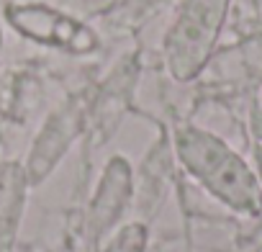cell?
Masks as SVG:
<instances>
[{
  "instance_id": "obj_1",
  "label": "cell",
  "mask_w": 262,
  "mask_h": 252,
  "mask_svg": "<svg viewBox=\"0 0 262 252\" xmlns=\"http://www.w3.org/2000/svg\"><path fill=\"white\" fill-rule=\"evenodd\" d=\"M175 155L185 173L219 203L242 216L262 214V183L257 173L221 137L198 126H180L175 132Z\"/></svg>"
},
{
  "instance_id": "obj_2",
  "label": "cell",
  "mask_w": 262,
  "mask_h": 252,
  "mask_svg": "<svg viewBox=\"0 0 262 252\" xmlns=\"http://www.w3.org/2000/svg\"><path fill=\"white\" fill-rule=\"evenodd\" d=\"M229 6L231 0H183L162 44L167 72L178 82H190L203 72L226 24Z\"/></svg>"
},
{
  "instance_id": "obj_3",
  "label": "cell",
  "mask_w": 262,
  "mask_h": 252,
  "mask_svg": "<svg viewBox=\"0 0 262 252\" xmlns=\"http://www.w3.org/2000/svg\"><path fill=\"white\" fill-rule=\"evenodd\" d=\"M6 18L21 36L70 54H90L100 44L90 26L49 6L13 3L6 8Z\"/></svg>"
},
{
  "instance_id": "obj_4",
  "label": "cell",
  "mask_w": 262,
  "mask_h": 252,
  "mask_svg": "<svg viewBox=\"0 0 262 252\" xmlns=\"http://www.w3.org/2000/svg\"><path fill=\"white\" fill-rule=\"evenodd\" d=\"M131 165L123 157H111L103 178L98 183L93 206H90V234L93 239H103L121 219V214L126 211L128 201H131Z\"/></svg>"
},
{
  "instance_id": "obj_5",
  "label": "cell",
  "mask_w": 262,
  "mask_h": 252,
  "mask_svg": "<svg viewBox=\"0 0 262 252\" xmlns=\"http://www.w3.org/2000/svg\"><path fill=\"white\" fill-rule=\"evenodd\" d=\"M77 129H80V111L75 106H67L49 118V123L44 126V132L39 134V139L31 150V160L26 167L29 183H41L54 170L59 157L72 144Z\"/></svg>"
},
{
  "instance_id": "obj_6",
  "label": "cell",
  "mask_w": 262,
  "mask_h": 252,
  "mask_svg": "<svg viewBox=\"0 0 262 252\" xmlns=\"http://www.w3.org/2000/svg\"><path fill=\"white\" fill-rule=\"evenodd\" d=\"M26 170L18 165H6L0 170V252H8L24 211Z\"/></svg>"
},
{
  "instance_id": "obj_7",
  "label": "cell",
  "mask_w": 262,
  "mask_h": 252,
  "mask_svg": "<svg viewBox=\"0 0 262 252\" xmlns=\"http://www.w3.org/2000/svg\"><path fill=\"white\" fill-rule=\"evenodd\" d=\"M149 242V232L144 224H126L121 226L105 244L100 252H144Z\"/></svg>"
},
{
  "instance_id": "obj_8",
  "label": "cell",
  "mask_w": 262,
  "mask_h": 252,
  "mask_svg": "<svg viewBox=\"0 0 262 252\" xmlns=\"http://www.w3.org/2000/svg\"><path fill=\"white\" fill-rule=\"evenodd\" d=\"M0 49H3V31H0Z\"/></svg>"
}]
</instances>
